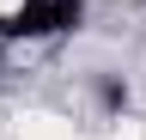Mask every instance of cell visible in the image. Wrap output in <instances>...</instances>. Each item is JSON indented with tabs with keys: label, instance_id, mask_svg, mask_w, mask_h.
<instances>
[{
	"label": "cell",
	"instance_id": "obj_1",
	"mask_svg": "<svg viewBox=\"0 0 146 140\" xmlns=\"http://www.w3.org/2000/svg\"><path fill=\"white\" fill-rule=\"evenodd\" d=\"M79 12H85V0H25V6L0 25V37H55V31L79 25Z\"/></svg>",
	"mask_w": 146,
	"mask_h": 140
},
{
	"label": "cell",
	"instance_id": "obj_2",
	"mask_svg": "<svg viewBox=\"0 0 146 140\" xmlns=\"http://www.w3.org/2000/svg\"><path fill=\"white\" fill-rule=\"evenodd\" d=\"M98 98H104V110H128V85H122V79H104Z\"/></svg>",
	"mask_w": 146,
	"mask_h": 140
},
{
	"label": "cell",
	"instance_id": "obj_3",
	"mask_svg": "<svg viewBox=\"0 0 146 140\" xmlns=\"http://www.w3.org/2000/svg\"><path fill=\"white\" fill-rule=\"evenodd\" d=\"M0 49H6V37H0Z\"/></svg>",
	"mask_w": 146,
	"mask_h": 140
}]
</instances>
